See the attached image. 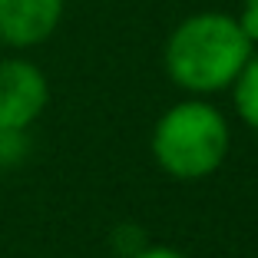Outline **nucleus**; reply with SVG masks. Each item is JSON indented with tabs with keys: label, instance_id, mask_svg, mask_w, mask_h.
Returning a JSON list of instances; mask_svg holds the SVG:
<instances>
[{
	"label": "nucleus",
	"instance_id": "0eeeda50",
	"mask_svg": "<svg viewBox=\"0 0 258 258\" xmlns=\"http://www.w3.org/2000/svg\"><path fill=\"white\" fill-rule=\"evenodd\" d=\"M238 23H242L245 37H248L251 43H258V0H245V4H242Z\"/></svg>",
	"mask_w": 258,
	"mask_h": 258
},
{
	"label": "nucleus",
	"instance_id": "423d86ee",
	"mask_svg": "<svg viewBox=\"0 0 258 258\" xmlns=\"http://www.w3.org/2000/svg\"><path fill=\"white\" fill-rule=\"evenodd\" d=\"M27 129H0V169L14 166L27 156Z\"/></svg>",
	"mask_w": 258,
	"mask_h": 258
},
{
	"label": "nucleus",
	"instance_id": "f257e3e1",
	"mask_svg": "<svg viewBox=\"0 0 258 258\" xmlns=\"http://www.w3.org/2000/svg\"><path fill=\"white\" fill-rule=\"evenodd\" d=\"M251 56L238 17L192 14L172 30L166 43V73L182 90L215 93L235 83L238 70Z\"/></svg>",
	"mask_w": 258,
	"mask_h": 258
},
{
	"label": "nucleus",
	"instance_id": "39448f33",
	"mask_svg": "<svg viewBox=\"0 0 258 258\" xmlns=\"http://www.w3.org/2000/svg\"><path fill=\"white\" fill-rule=\"evenodd\" d=\"M232 86H235V109L242 122L258 133V56H248Z\"/></svg>",
	"mask_w": 258,
	"mask_h": 258
},
{
	"label": "nucleus",
	"instance_id": "7ed1b4c3",
	"mask_svg": "<svg viewBox=\"0 0 258 258\" xmlns=\"http://www.w3.org/2000/svg\"><path fill=\"white\" fill-rule=\"evenodd\" d=\"M50 103V83L30 60H0V129H30Z\"/></svg>",
	"mask_w": 258,
	"mask_h": 258
},
{
	"label": "nucleus",
	"instance_id": "20e7f679",
	"mask_svg": "<svg viewBox=\"0 0 258 258\" xmlns=\"http://www.w3.org/2000/svg\"><path fill=\"white\" fill-rule=\"evenodd\" d=\"M67 0H0V43L27 50L56 33Z\"/></svg>",
	"mask_w": 258,
	"mask_h": 258
},
{
	"label": "nucleus",
	"instance_id": "6e6552de",
	"mask_svg": "<svg viewBox=\"0 0 258 258\" xmlns=\"http://www.w3.org/2000/svg\"><path fill=\"white\" fill-rule=\"evenodd\" d=\"M133 258H185V255L175 248H166V245H152V248H139Z\"/></svg>",
	"mask_w": 258,
	"mask_h": 258
},
{
	"label": "nucleus",
	"instance_id": "f03ea898",
	"mask_svg": "<svg viewBox=\"0 0 258 258\" xmlns=\"http://www.w3.org/2000/svg\"><path fill=\"white\" fill-rule=\"evenodd\" d=\"M152 156L172 179H205L228 156L225 116L209 103H179L152 129Z\"/></svg>",
	"mask_w": 258,
	"mask_h": 258
}]
</instances>
